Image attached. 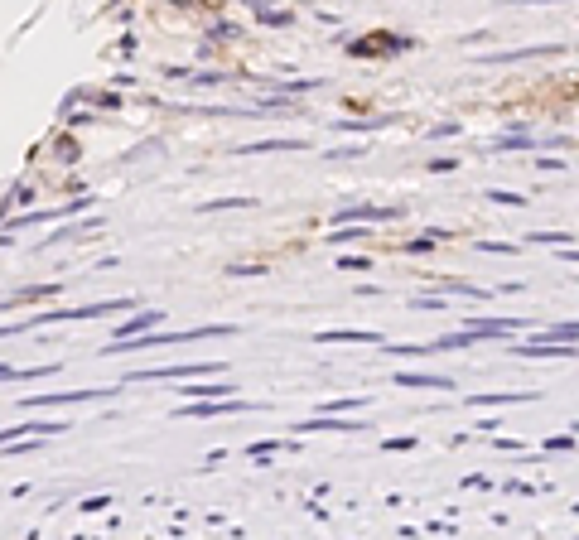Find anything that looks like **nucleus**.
<instances>
[{"label": "nucleus", "mask_w": 579, "mask_h": 540, "mask_svg": "<svg viewBox=\"0 0 579 540\" xmlns=\"http://www.w3.org/2000/svg\"><path fill=\"white\" fill-rule=\"evenodd\" d=\"M541 343H579V324H551L541 333Z\"/></svg>", "instance_id": "17"}, {"label": "nucleus", "mask_w": 579, "mask_h": 540, "mask_svg": "<svg viewBox=\"0 0 579 540\" xmlns=\"http://www.w3.org/2000/svg\"><path fill=\"white\" fill-rule=\"evenodd\" d=\"M0 381H15V367H10V362H0Z\"/></svg>", "instance_id": "34"}, {"label": "nucleus", "mask_w": 579, "mask_h": 540, "mask_svg": "<svg viewBox=\"0 0 579 540\" xmlns=\"http://www.w3.org/2000/svg\"><path fill=\"white\" fill-rule=\"evenodd\" d=\"M401 49H415V39H406V34H367V39L348 44L353 58H391V54H401Z\"/></svg>", "instance_id": "4"}, {"label": "nucleus", "mask_w": 579, "mask_h": 540, "mask_svg": "<svg viewBox=\"0 0 579 540\" xmlns=\"http://www.w3.org/2000/svg\"><path fill=\"white\" fill-rule=\"evenodd\" d=\"M107 507H111V497H83V502H78V512H87V516L107 512Z\"/></svg>", "instance_id": "29"}, {"label": "nucleus", "mask_w": 579, "mask_h": 540, "mask_svg": "<svg viewBox=\"0 0 579 540\" xmlns=\"http://www.w3.org/2000/svg\"><path fill=\"white\" fill-rule=\"evenodd\" d=\"M165 324V314H160V309H131V319H121V324H116V338H140V333H150V328H160Z\"/></svg>", "instance_id": "8"}, {"label": "nucleus", "mask_w": 579, "mask_h": 540, "mask_svg": "<svg viewBox=\"0 0 579 540\" xmlns=\"http://www.w3.org/2000/svg\"><path fill=\"white\" fill-rule=\"evenodd\" d=\"M488 198H493V203H502V208H526L522 193H507V189H488Z\"/></svg>", "instance_id": "24"}, {"label": "nucleus", "mask_w": 579, "mask_h": 540, "mask_svg": "<svg viewBox=\"0 0 579 540\" xmlns=\"http://www.w3.org/2000/svg\"><path fill=\"white\" fill-rule=\"evenodd\" d=\"M459 131V121H444V126H435V131H430V140H444V135H454Z\"/></svg>", "instance_id": "31"}, {"label": "nucleus", "mask_w": 579, "mask_h": 540, "mask_svg": "<svg viewBox=\"0 0 579 540\" xmlns=\"http://www.w3.org/2000/svg\"><path fill=\"white\" fill-rule=\"evenodd\" d=\"M39 319H15V324H0V338H15V333H34Z\"/></svg>", "instance_id": "26"}, {"label": "nucleus", "mask_w": 579, "mask_h": 540, "mask_svg": "<svg viewBox=\"0 0 579 540\" xmlns=\"http://www.w3.org/2000/svg\"><path fill=\"white\" fill-rule=\"evenodd\" d=\"M488 256H517V246H507V242H478Z\"/></svg>", "instance_id": "30"}, {"label": "nucleus", "mask_w": 579, "mask_h": 540, "mask_svg": "<svg viewBox=\"0 0 579 540\" xmlns=\"http://www.w3.org/2000/svg\"><path fill=\"white\" fill-rule=\"evenodd\" d=\"M73 425L68 420H15V425H5L0 430V444H10V439H25V434H44V439H58V434H68Z\"/></svg>", "instance_id": "5"}, {"label": "nucleus", "mask_w": 579, "mask_h": 540, "mask_svg": "<svg viewBox=\"0 0 579 540\" xmlns=\"http://www.w3.org/2000/svg\"><path fill=\"white\" fill-rule=\"evenodd\" d=\"M372 227H348V222H338V232H329V246H348L358 242V237H367Z\"/></svg>", "instance_id": "20"}, {"label": "nucleus", "mask_w": 579, "mask_h": 540, "mask_svg": "<svg viewBox=\"0 0 579 540\" xmlns=\"http://www.w3.org/2000/svg\"><path fill=\"white\" fill-rule=\"evenodd\" d=\"M386 454H411L415 449V434H396V439H382Z\"/></svg>", "instance_id": "23"}, {"label": "nucleus", "mask_w": 579, "mask_h": 540, "mask_svg": "<svg viewBox=\"0 0 579 540\" xmlns=\"http://www.w3.org/2000/svg\"><path fill=\"white\" fill-rule=\"evenodd\" d=\"M121 386H83V391H44V396H29L25 410H54V405H92V401H111Z\"/></svg>", "instance_id": "1"}, {"label": "nucleus", "mask_w": 579, "mask_h": 540, "mask_svg": "<svg viewBox=\"0 0 579 540\" xmlns=\"http://www.w3.org/2000/svg\"><path fill=\"white\" fill-rule=\"evenodd\" d=\"M391 381H396L401 391H444V396L454 391V377H435V372H411V367H401V372H396Z\"/></svg>", "instance_id": "7"}, {"label": "nucleus", "mask_w": 579, "mask_h": 540, "mask_svg": "<svg viewBox=\"0 0 579 540\" xmlns=\"http://www.w3.org/2000/svg\"><path fill=\"white\" fill-rule=\"evenodd\" d=\"M565 261H579V251H565Z\"/></svg>", "instance_id": "35"}, {"label": "nucleus", "mask_w": 579, "mask_h": 540, "mask_svg": "<svg viewBox=\"0 0 579 540\" xmlns=\"http://www.w3.org/2000/svg\"><path fill=\"white\" fill-rule=\"evenodd\" d=\"M338 270H353V275H362V270H372V261H367V256H338Z\"/></svg>", "instance_id": "27"}, {"label": "nucleus", "mask_w": 579, "mask_h": 540, "mask_svg": "<svg viewBox=\"0 0 579 540\" xmlns=\"http://www.w3.org/2000/svg\"><path fill=\"white\" fill-rule=\"evenodd\" d=\"M473 410L483 405H526V401H541V391H478V396H464Z\"/></svg>", "instance_id": "9"}, {"label": "nucleus", "mask_w": 579, "mask_h": 540, "mask_svg": "<svg viewBox=\"0 0 579 540\" xmlns=\"http://www.w3.org/2000/svg\"><path fill=\"white\" fill-rule=\"evenodd\" d=\"M237 410H261V401H242V396H218V401H189L174 410V420H222Z\"/></svg>", "instance_id": "2"}, {"label": "nucleus", "mask_w": 579, "mask_h": 540, "mask_svg": "<svg viewBox=\"0 0 579 540\" xmlns=\"http://www.w3.org/2000/svg\"><path fill=\"white\" fill-rule=\"evenodd\" d=\"M329 160H353V155H367V145H338V150H324Z\"/></svg>", "instance_id": "28"}, {"label": "nucleus", "mask_w": 579, "mask_h": 540, "mask_svg": "<svg viewBox=\"0 0 579 540\" xmlns=\"http://www.w3.org/2000/svg\"><path fill=\"white\" fill-rule=\"evenodd\" d=\"M386 126H396V116H372V121H338V131H348V135H372V131H386Z\"/></svg>", "instance_id": "15"}, {"label": "nucleus", "mask_w": 579, "mask_h": 540, "mask_svg": "<svg viewBox=\"0 0 579 540\" xmlns=\"http://www.w3.org/2000/svg\"><path fill=\"white\" fill-rule=\"evenodd\" d=\"M227 275H266V266H227Z\"/></svg>", "instance_id": "32"}, {"label": "nucleus", "mask_w": 579, "mask_h": 540, "mask_svg": "<svg viewBox=\"0 0 579 540\" xmlns=\"http://www.w3.org/2000/svg\"><path fill=\"white\" fill-rule=\"evenodd\" d=\"M232 34H237V29L227 25V20H218V25H213V39H232Z\"/></svg>", "instance_id": "33"}, {"label": "nucleus", "mask_w": 579, "mask_h": 540, "mask_svg": "<svg viewBox=\"0 0 579 540\" xmlns=\"http://www.w3.org/2000/svg\"><path fill=\"white\" fill-rule=\"evenodd\" d=\"M227 372V362H179V367H140L126 381H184V377H213Z\"/></svg>", "instance_id": "3"}, {"label": "nucleus", "mask_w": 579, "mask_h": 540, "mask_svg": "<svg viewBox=\"0 0 579 540\" xmlns=\"http://www.w3.org/2000/svg\"><path fill=\"white\" fill-rule=\"evenodd\" d=\"M314 343H377V348H382L386 338L382 333H362V328H324Z\"/></svg>", "instance_id": "11"}, {"label": "nucleus", "mask_w": 579, "mask_h": 540, "mask_svg": "<svg viewBox=\"0 0 579 540\" xmlns=\"http://www.w3.org/2000/svg\"><path fill=\"white\" fill-rule=\"evenodd\" d=\"M276 150H309V140H251V145H237V155H276Z\"/></svg>", "instance_id": "13"}, {"label": "nucleus", "mask_w": 579, "mask_h": 540, "mask_svg": "<svg viewBox=\"0 0 579 540\" xmlns=\"http://www.w3.org/2000/svg\"><path fill=\"white\" fill-rule=\"evenodd\" d=\"M232 208H251V198H208V203H198V213H232Z\"/></svg>", "instance_id": "19"}, {"label": "nucleus", "mask_w": 579, "mask_h": 540, "mask_svg": "<svg viewBox=\"0 0 579 540\" xmlns=\"http://www.w3.org/2000/svg\"><path fill=\"white\" fill-rule=\"evenodd\" d=\"M526 242H536V246H565V242H570V232H531Z\"/></svg>", "instance_id": "25"}, {"label": "nucleus", "mask_w": 579, "mask_h": 540, "mask_svg": "<svg viewBox=\"0 0 579 540\" xmlns=\"http://www.w3.org/2000/svg\"><path fill=\"white\" fill-rule=\"evenodd\" d=\"M541 449H546V454H575L579 444H575V434H551Z\"/></svg>", "instance_id": "22"}, {"label": "nucleus", "mask_w": 579, "mask_h": 540, "mask_svg": "<svg viewBox=\"0 0 579 540\" xmlns=\"http://www.w3.org/2000/svg\"><path fill=\"white\" fill-rule=\"evenodd\" d=\"M49 295H58V285H29V290H20L10 304L20 309V304H34V299H49Z\"/></svg>", "instance_id": "21"}, {"label": "nucleus", "mask_w": 579, "mask_h": 540, "mask_svg": "<svg viewBox=\"0 0 579 540\" xmlns=\"http://www.w3.org/2000/svg\"><path fill=\"white\" fill-rule=\"evenodd\" d=\"M560 44H536V49H512V54H488V63H517V58H551Z\"/></svg>", "instance_id": "14"}, {"label": "nucleus", "mask_w": 579, "mask_h": 540, "mask_svg": "<svg viewBox=\"0 0 579 540\" xmlns=\"http://www.w3.org/2000/svg\"><path fill=\"white\" fill-rule=\"evenodd\" d=\"M401 208H372V203H358V208H338L333 222H396Z\"/></svg>", "instance_id": "10"}, {"label": "nucleus", "mask_w": 579, "mask_h": 540, "mask_svg": "<svg viewBox=\"0 0 579 540\" xmlns=\"http://www.w3.org/2000/svg\"><path fill=\"white\" fill-rule=\"evenodd\" d=\"M372 420H329L319 410V420H295V434H362Z\"/></svg>", "instance_id": "6"}, {"label": "nucleus", "mask_w": 579, "mask_h": 540, "mask_svg": "<svg viewBox=\"0 0 579 540\" xmlns=\"http://www.w3.org/2000/svg\"><path fill=\"white\" fill-rule=\"evenodd\" d=\"M372 396H343V401H329L324 405V415H348V410H367Z\"/></svg>", "instance_id": "18"}, {"label": "nucleus", "mask_w": 579, "mask_h": 540, "mask_svg": "<svg viewBox=\"0 0 579 540\" xmlns=\"http://www.w3.org/2000/svg\"><path fill=\"white\" fill-rule=\"evenodd\" d=\"M184 396H193V401H218V396H237V381H193Z\"/></svg>", "instance_id": "12"}, {"label": "nucleus", "mask_w": 579, "mask_h": 540, "mask_svg": "<svg viewBox=\"0 0 579 540\" xmlns=\"http://www.w3.org/2000/svg\"><path fill=\"white\" fill-rule=\"evenodd\" d=\"M256 20H261L266 29H285V25H295V15H290V10H271V5H261V10H256Z\"/></svg>", "instance_id": "16"}]
</instances>
